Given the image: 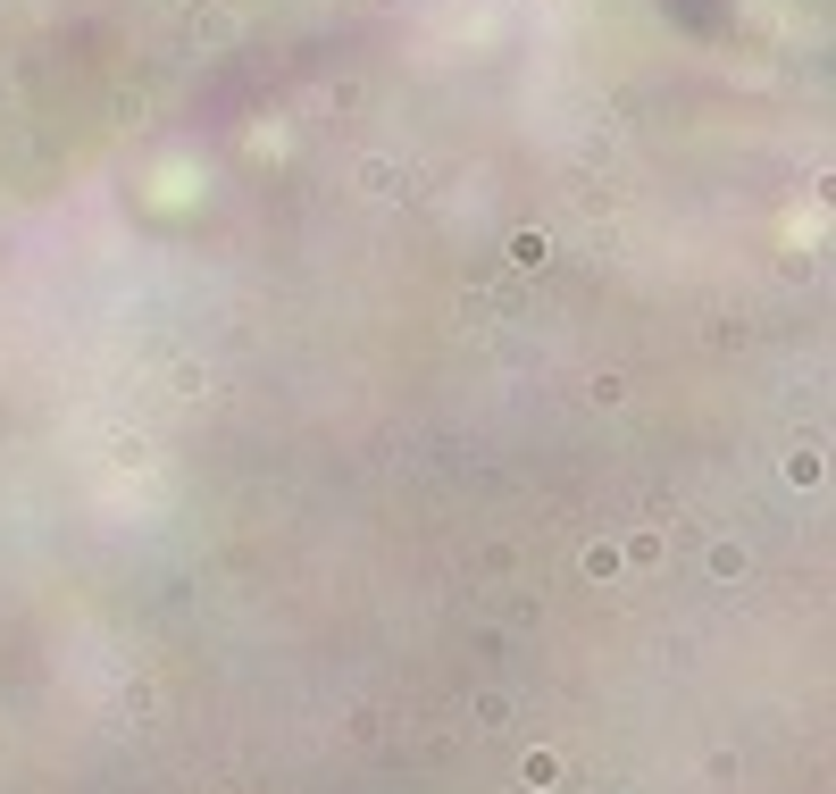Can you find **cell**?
<instances>
[{
	"label": "cell",
	"instance_id": "cell-1",
	"mask_svg": "<svg viewBox=\"0 0 836 794\" xmlns=\"http://www.w3.org/2000/svg\"><path fill=\"white\" fill-rule=\"evenodd\" d=\"M586 577H602V586H611V577H619V544H586Z\"/></svg>",
	"mask_w": 836,
	"mask_h": 794
}]
</instances>
